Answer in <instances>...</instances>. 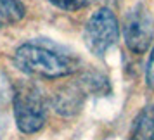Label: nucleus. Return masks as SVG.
<instances>
[{
    "label": "nucleus",
    "instance_id": "f03ea898",
    "mask_svg": "<svg viewBox=\"0 0 154 140\" xmlns=\"http://www.w3.org/2000/svg\"><path fill=\"white\" fill-rule=\"evenodd\" d=\"M14 119L24 135L40 132L47 121V99L35 81H19L12 93Z\"/></svg>",
    "mask_w": 154,
    "mask_h": 140
},
{
    "label": "nucleus",
    "instance_id": "0eeeda50",
    "mask_svg": "<svg viewBox=\"0 0 154 140\" xmlns=\"http://www.w3.org/2000/svg\"><path fill=\"white\" fill-rule=\"evenodd\" d=\"M26 14L21 0H0V28H7L19 23Z\"/></svg>",
    "mask_w": 154,
    "mask_h": 140
},
{
    "label": "nucleus",
    "instance_id": "7ed1b4c3",
    "mask_svg": "<svg viewBox=\"0 0 154 140\" xmlns=\"http://www.w3.org/2000/svg\"><path fill=\"white\" fill-rule=\"evenodd\" d=\"M119 23L111 9L102 7L95 11L87 21L83 29V42L90 54L95 57H102L118 42Z\"/></svg>",
    "mask_w": 154,
    "mask_h": 140
},
{
    "label": "nucleus",
    "instance_id": "20e7f679",
    "mask_svg": "<svg viewBox=\"0 0 154 140\" xmlns=\"http://www.w3.org/2000/svg\"><path fill=\"white\" fill-rule=\"evenodd\" d=\"M123 38L128 50L133 54H144L154 42V17L144 5L133 7L125 16Z\"/></svg>",
    "mask_w": 154,
    "mask_h": 140
},
{
    "label": "nucleus",
    "instance_id": "423d86ee",
    "mask_svg": "<svg viewBox=\"0 0 154 140\" xmlns=\"http://www.w3.org/2000/svg\"><path fill=\"white\" fill-rule=\"evenodd\" d=\"M128 140H154V107L146 105L132 121Z\"/></svg>",
    "mask_w": 154,
    "mask_h": 140
},
{
    "label": "nucleus",
    "instance_id": "f257e3e1",
    "mask_svg": "<svg viewBox=\"0 0 154 140\" xmlns=\"http://www.w3.org/2000/svg\"><path fill=\"white\" fill-rule=\"evenodd\" d=\"M12 62L24 75L49 80L69 76L82 66L75 54L57 49L47 42H26L19 45L14 52Z\"/></svg>",
    "mask_w": 154,
    "mask_h": 140
},
{
    "label": "nucleus",
    "instance_id": "1a4fd4ad",
    "mask_svg": "<svg viewBox=\"0 0 154 140\" xmlns=\"http://www.w3.org/2000/svg\"><path fill=\"white\" fill-rule=\"evenodd\" d=\"M146 81H147V87H149V90L154 92V49H152V54H151V57H149V62H147Z\"/></svg>",
    "mask_w": 154,
    "mask_h": 140
},
{
    "label": "nucleus",
    "instance_id": "6e6552de",
    "mask_svg": "<svg viewBox=\"0 0 154 140\" xmlns=\"http://www.w3.org/2000/svg\"><path fill=\"white\" fill-rule=\"evenodd\" d=\"M52 5H56V7L63 9V11H80V9H85L88 4H90L92 0H49Z\"/></svg>",
    "mask_w": 154,
    "mask_h": 140
},
{
    "label": "nucleus",
    "instance_id": "39448f33",
    "mask_svg": "<svg viewBox=\"0 0 154 140\" xmlns=\"http://www.w3.org/2000/svg\"><path fill=\"white\" fill-rule=\"evenodd\" d=\"M87 92L82 85H66L59 88L54 95V109L63 116H75L82 111V105L85 102Z\"/></svg>",
    "mask_w": 154,
    "mask_h": 140
}]
</instances>
